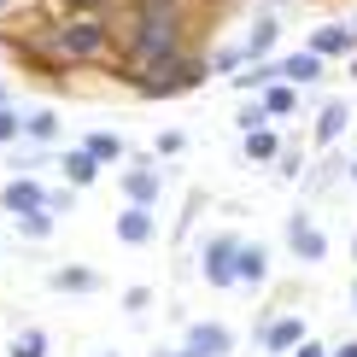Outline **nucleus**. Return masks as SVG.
<instances>
[{
    "label": "nucleus",
    "mask_w": 357,
    "mask_h": 357,
    "mask_svg": "<svg viewBox=\"0 0 357 357\" xmlns=\"http://www.w3.org/2000/svg\"><path fill=\"white\" fill-rule=\"evenodd\" d=\"M346 170H351V188H357V153H351V165H346Z\"/></svg>",
    "instance_id": "nucleus-36"
},
{
    "label": "nucleus",
    "mask_w": 357,
    "mask_h": 357,
    "mask_svg": "<svg viewBox=\"0 0 357 357\" xmlns=\"http://www.w3.org/2000/svg\"><path fill=\"white\" fill-rule=\"evenodd\" d=\"M275 158H281V135L270 123L252 129V135H246V165H275Z\"/></svg>",
    "instance_id": "nucleus-21"
},
{
    "label": "nucleus",
    "mask_w": 357,
    "mask_h": 357,
    "mask_svg": "<svg viewBox=\"0 0 357 357\" xmlns=\"http://www.w3.org/2000/svg\"><path fill=\"white\" fill-rule=\"evenodd\" d=\"M287 252L299 264H322V258H328V234L317 229V217H310V211H293L287 217Z\"/></svg>",
    "instance_id": "nucleus-5"
},
{
    "label": "nucleus",
    "mask_w": 357,
    "mask_h": 357,
    "mask_svg": "<svg viewBox=\"0 0 357 357\" xmlns=\"http://www.w3.org/2000/svg\"><path fill=\"white\" fill-rule=\"evenodd\" d=\"M24 12H36V0H0V29H6V24H18Z\"/></svg>",
    "instance_id": "nucleus-30"
},
{
    "label": "nucleus",
    "mask_w": 357,
    "mask_h": 357,
    "mask_svg": "<svg viewBox=\"0 0 357 357\" xmlns=\"http://www.w3.org/2000/svg\"><path fill=\"white\" fill-rule=\"evenodd\" d=\"M351 77H357V59H351Z\"/></svg>",
    "instance_id": "nucleus-41"
},
{
    "label": "nucleus",
    "mask_w": 357,
    "mask_h": 357,
    "mask_svg": "<svg viewBox=\"0 0 357 357\" xmlns=\"http://www.w3.org/2000/svg\"><path fill=\"white\" fill-rule=\"evenodd\" d=\"M241 65H252L241 41H222V47H211V53H205V70H211V77H234Z\"/></svg>",
    "instance_id": "nucleus-20"
},
{
    "label": "nucleus",
    "mask_w": 357,
    "mask_h": 357,
    "mask_svg": "<svg viewBox=\"0 0 357 357\" xmlns=\"http://www.w3.org/2000/svg\"><path fill=\"white\" fill-rule=\"evenodd\" d=\"M6 357H47V334L41 328H18V340H12Z\"/></svg>",
    "instance_id": "nucleus-24"
},
{
    "label": "nucleus",
    "mask_w": 357,
    "mask_h": 357,
    "mask_svg": "<svg viewBox=\"0 0 357 357\" xmlns=\"http://www.w3.org/2000/svg\"><path fill=\"white\" fill-rule=\"evenodd\" d=\"M41 199H47V182L41 176H6L0 182V211H12V217L41 211Z\"/></svg>",
    "instance_id": "nucleus-6"
},
{
    "label": "nucleus",
    "mask_w": 357,
    "mask_h": 357,
    "mask_svg": "<svg viewBox=\"0 0 357 357\" xmlns=\"http://www.w3.org/2000/svg\"><path fill=\"white\" fill-rule=\"evenodd\" d=\"M328 77V65H322L317 53H287V59H275V82H293V88H310V82H322Z\"/></svg>",
    "instance_id": "nucleus-11"
},
{
    "label": "nucleus",
    "mask_w": 357,
    "mask_h": 357,
    "mask_svg": "<svg viewBox=\"0 0 357 357\" xmlns=\"http://www.w3.org/2000/svg\"><path fill=\"white\" fill-rule=\"evenodd\" d=\"M153 357H193V351H153Z\"/></svg>",
    "instance_id": "nucleus-37"
},
{
    "label": "nucleus",
    "mask_w": 357,
    "mask_h": 357,
    "mask_svg": "<svg viewBox=\"0 0 357 357\" xmlns=\"http://www.w3.org/2000/svg\"><path fill=\"white\" fill-rule=\"evenodd\" d=\"M129 12H188V0H129Z\"/></svg>",
    "instance_id": "nucleus-32"
},
{
    "label": "nucleus",
    "mask_w": 357,
    "mask_h": 357,
    "mask_svg": "<svg viewBox=\"0 0 357 357\" xmlns=\"http://www.w3.org/2000/svg\"><path fill=\"white\" fill-rule=\"evenodd\" d=\"M47 165H53L47 146H29V141H18V146H12V158H6V170H12V176H41Z\"/></svg>",
    "instance_id": "nucleus-22"
},
{
    "label": "nucleus",
    "mask_w": 357,
    "mask_h": 357,
    "mask_svg": "<svg viewBox=\"0 0 357 357\" xmlns=\"http://www.w3.org/2000/svg\"><path fill=\"white\" fill-rule=\"evenodd\" d=\"M264 281H270V246L241 241V252H234V287H264Z\"/></svg>",
    "instance_id": "nucleus-9"
},
{
    "label": "nucleus",
    "mask_w": 357,
    "mask_h": 357,
    "mask_svg": "<svg viewBox=\"0 0 357 357\" xmlns=\"http://www.w3.org/2000/svg\"><path fill=\"white\" fill-rule=\"evenodd\" d=\"M12 229H18V241H47V234L59 229V217H47V211H24V217H12Z\"/></svg>",
    "instance_id": "nucleus-23"
},
{
    "label": "nucleus",
    "mask_w": 357,
    "mask_h": 357,
    "mask_svg": "<svg viewBox=\"0 0 357 357\" xmlns=\"http://www.w3.org/2000/svg\"><path fill=\"white\" fill-rule=\"evenodd\" d=\"M18 141H24V112L0 106V146H18Z\"/></svg>",
    "instance_id": "nucleus-25"
},
{
    "label": "nucleus",
    "mask_w": 357,
    "mask_h": 357,
    "mask_svg": "<svg viewBox=\"0 0 357 357\" xmlns=\"http://www.w3.org/2000/svg\"><path fill=\"white\" fill-rule=\"evenodd\" d=\"M117 188H123L129 205H146V211H153V205L165 199V165H158L153 153H129L123 170H117Z\"/></svg>",
    "instance_id": "nucleus-3"
},
{
    "label": "nucleus",
    "mask_w": 357,
    "mask_h": 357,
    "mask_svg": "<svg viewBox=\"0 0 357 357\" xmlns=\"http://www.w3.org/2000/svg\"><path fill=\"white\" fill-rule=\"evenodd\" d=\"M182 146H188V135H182V129H165V135L153 141V158H158V165H165V158H176V153H182Z\"/></svg>",
    "instance_id": "nucleus-28"
},
{
    "label": "nucleus",
    "mask_w": 357,
    "mask_h": 357,
    "mask_svg": "<svg viewBox=\"0 0 357 357\" xmlns=\"http://www.w3.org/2000/svg\"><path fill=\"white\" fill-rule=\"evenodd\" d=\"M346 129H351V106H346V100H322V106H317V123H310V141H317V146H334Z\"/></svg>",
    "instance_id": "nucleus-12"
},
{
    "label": "nucleus",
    "mask_w": 357,
    "mask_h": 357,
    "mask_svg": "<svg viewBox=\"0 0 357 357\" xmlns=\"http://www.w3.org/2000/svg\"><path fill=\"white\" fill-rule=\"evenodd\" d=\"M258 340H264V351H293V346L310 340V334H305V317H270Z\"/></svg>",
    "instance_id": "nucleus-16"
},
{
    "label": "nucleus",
    "mask_w": 357,
    "mask_h": 357,
    "mask_svg": "<svg viewBox=\"0 0 357 357\" xmlns=\"http://www.w3.org/2000/svg\"><path fill=\"white\" fill-rule=\"evenodd\" d=\"M258 106H264V117H293L305 106V94L293 82H270V88H258Z\"/></svg>",
    "instance_id": "nucleus-18"
},
{
    "label": "nucleus",
    "mask_w": 357,
    "mask_h": 357,
    "mask_svg": "<svg viewBox=\"0 0 357 357\" xmlns=\"http://www.w3.org/2000/svg\"><path fill=\"white\" fill-rule=\"evenodd\" d=\"M82 153L106 170V165H123V158H129V141L112 135V129H94V135H82Z\"/></svg>",
    "instance_id": "nucleus-17"
},
{
    "label": "nucleus",
    "mask_w": 357,
    "mask_h": 357,
    "mask_svg": "<svg viewBox=\"0 0 357 357\" xmlns=\"http://www.w3.org/2000/svg\"><path fill=\"white\" fill-rule=\"evenodd\" d=\"M24 141H29V146H53V141H59V112H53V106L24 112Z\"/></svg>",
    "instance_id": "nucleus-19"
},
{
    "label": "nucleus",
    "mask_w": 357,
    "mask_h": 357,
    "mask_svg": "<svg viewBox=\"0 0 357 357\" xmlns=\"http://www.w3.org/2000/svg\"><path fill=\"white\" fill-rule=\"evenodd\" d=\"M47 287H53V293H77V299H88V293H100L106 281H100V270H88V264H59V270H47Z\"/></svg>",
    "instance_id": "nucleus-13"
},
{
    "label": "nucleus",
    "mask_w": 357,
    "mask_h": 357,
    "mask_svg": "<svg viewBox=\"0 0 357 357\" xmlns=\"http://www.w3.org/2000/svg\"><path fill=\"white\" fill-rule=\"evenodd\" d=\"M0 106H18V100H12V82H0Z\"/></svg>",
    "instance_id": "nucleus-35"
},
{
    "label": "nucleus",
    "mask_w": 357,
    "mask_h": 357,
    "mask_svg": "<svg viewBox=\"0 0 357 357\" xmlns=\"http://www.w3.org/2000/svg\"><path fill=\"white\" fill-rule=\"evenodd\" d=\"M264 123H270V117H264V106H258V94H252L246 106L234 112V129H241V135H252V129H264Z\"/></svg>",
    "instance_id": "nucleus-27"
},
{
    "label": "nucleus",
    "mask_w": 357,
    "mask_h": 357,
    "mask_svg": "<svg viewBox=\"0 0 357 357\" xmlns=\"http://www.w3.org/2000/svg\"><path fill=\"white\" fill-rule=\"evenodd\" d=\"M234 252H241V234H211L199 252V275L211 287H234Z\"/></svg>",
    "instance_id": "nucleus-4"
},
{
    "label": "nucleus",
    "mask_w": 357,
    "mask_h": 357,
    "mask_svg": "<svg viewBox=\"0 0 357 357\" xmlns=\"http://www.w3.org/2000/svg\"><path fill=\"white\" fill-rule=\"evenodd\" d=\"M94 357H117V351H94Z\"/></svg>",
    "instance_id": "nucleus-40"
},
{
    "label": "nucleus",
    "mask_w": 357,
    "mask_h": 357,
    "mask_svg": "<svg viewBox=\"0 0 357 357\" xmlns=\"http://www.w3.org/2000/svg\"><path fill=\"white\" fill-rule=\"evenodd\" d=\"M53 12H106L112 0H47Z\"/></svg>",
    "instance_id": "nucleus-31"
},
{
    "label": "nucleus",
    "mask_w": 357,
    "mask_h": 357,
    "mask_svg": "<svg viewBox=\"0 0 357 357\" xmlns=\"http://www.w3.org/2000/svg\"><path fill=\"white\" fill-rule=\"evenodd\" d=\"M275 41H281V18H275V12H264V18H252V29L241 36V47H246L252 65H258V59L275 53Z\"/></svg>",
    "instance_id": "nucleus-15"
},
{
    "label": "nucleus",
    "mask_w": 357,
    "mask_h": 357,
    "mask_svg": "<svg viewBox=\"0 0 357 357\" xmlns=\"http://www.w3.org/2000/svg\"><path fill=\"white\" fill-rule=\"evenodd\" d=\"M36 53L65 77V70H88V65H112L117 59V36L106 12H59V18H41L29 29Z\"/></svg>",
    "instance_id": "nucleus-1"
},
{
    "label": "nucleus",
    "mask_w": 357,
    "mask_h": 357,
    "mask_svg": "<svg viewBox=\"0 0 357 357\" xmlns=\"http://www.w3.org/2000/svg\"><path fill=\"white\" fill-rule=\"evenodd\" d=\"M41 211H47V217H65V211H77V188H47Z\"/></svg>",
    "instance_id": "nucleus-26"
},
{
    "label": "nucleus",
    "mask_w": 357,
    "mask_h": 357,
    "mask_svg": "<svg viewBox=\"0 0 357 357\" xmlns=\"http://www.w3.org/2000/svg\"><path fill=\"white\" fill-rule=\"evenodd\" d=\"M351 47H357L351 24H317V29H310V41H305V53H317L322 65H328V59H351Z\"/></svg>",
    "instance_id": "nucleus-8"
},
{
    "label": "nucleus",
    "mask_w": 357,
    "mask_h": 357,
    "mask_svg": "<svg viewBox=\"0 0 357 357\" xmlns=\"http://www.w3.org/2000/svg\"><path fill=\"white\" fill-rule=\"evenodd\" d=\"M53 165H59V176H65V188H77V193L100 182V165H94V158L82 153V146H65V153H59Z\"/></svg>",
    "instance_id": "nucleus-14"
},
{
    "label": "nucleus",
    "mask_w": 357,
    "mask_h": 357,
    "mask_svg": "<svg viewBox=\"0 0 357 357\" xmlns=\"http://www.w3.org/2000/svg\"><path fill=\"white\" fill-rule=\"evenodd\" d=\"M328 357H357V340H346V346H328Z\"/></svg>",
    "instance_id": "nucleus-34"
},
{
    "label": "nucleus",
    "mask_w": 357,
    "mask_h": 357,
    "mask_svg": "<svg viewBox=\"0 0 357 357\" xmlns=\"http://www.w3.org/2000/svg\"><path fill=\"white\" fill-rule=\"evenodd\" d=\"M117 241L123 246H153L158 241V217L146 211V205H123V211H117Z\"/></svg>",
    "instance_id": "nucleus-10"
},
{
    "label": "nucleus",
    "mask_w": 357,
    "mask_h": 357,
    "mask_svg": "<svg viewBox=\"0 0 357 357\" xmlns=\"http://www.w3.org/2000/svg\"><path fill=\"white\" fill-rule=\"evenodd\" d=\"M182 351H193V357H229L234 351V328L229 322H188Z\"/></svg>",
    "instance_id": "nucleus-7"
},
{
    "label": "nucleus",
    "mask_w": 357,
    "mask_h": 357,
    "mask_svg": "<svg viewBox=\"0 0 357 357\" xmlns=\"http://www.w3.org/2000/svg\"><path fill=\"white\" fill-rule=\"evenodd\" d=\"M146 305H153V287H123V310L129 317H146Z\"/></svg>",
    "instance_id": "nucleus-29"
},
{
    "label": "nucleus",
    "mask_w": 357,
    "mask_h": 357,
    "mask_svg": "<svg viewBox=\"0 0 357 357\" xmlns=\"http://www.w3.org/2000/svg\"><path fill=\"white\" fill-rule=\"evenodd\" d=\"M293 357H328V346H322V340H299V346H293Z\"/></svg>",
    "instance_id": "nucleus-33"
},
{
    "label": "nucleus",
    "mask_w": 357,
    "mask_h": 357,
    "mask_svg": "<svg viewBox=\"0 0 357 357\" xmlns=\"http://www.w3.org/2000/svg\"><path fill=\"white\" fill-rule=\"evenodd\" d=\"M351 264H357V234H351Z\"/></svg>",
    "instance_id": "nucleus-39"
},
{
    "label": "nucleus",
    "mask_w": 357,
    "mask_h": 357,
    "mask_svg": "<svg viewBox=\"0 0 357 357\" xmlns=\"http://www.w3.org/2000/svg\"><path fill=\"white\" fill-rule=\"evenodd\" d=\"M351 310H357V281H351Z\"/></svg>",
    "instance_id": "nucleus-38"
},
{
    "label": "nucleus",
    "mask_w": 357,
    "mask_h": 357,
    "mask_svg": "<svg viewBox=\"0 0 357 357\" xmlns=\"http://www.w3.org/2000/svg\"><path fill=\"white\" fill-rule=\"evenodd\" d=\"M211 70H205V53H182L176 65H165V70H146V77H117L123 88H135L141 100H176V94H193Z\"/></svg>",
    "instance_id": "nucleus-2"
}]
</instances>
